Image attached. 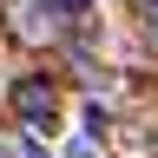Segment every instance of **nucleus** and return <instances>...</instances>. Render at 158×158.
<instances>
[{
  "label": "nucleus",
  "mask_w": 158,
  "mask_h": 158,
  "mask_svg": "<svg viewBox=\"0 0 158 158\" xmlns=\"http://www.w3.org/2000/svg\"><path fill=\"white\" fill-rule=\"evenodd\" d=\"M46 7H59V13H73V20H79V13L92 7V0H46Z\"/></svg>",
  "instance_id": "nucleus-3"
},
{
  "label": "nucleus",
  "mask_w": 158,
  "mask_h": 158,
  "mask_svg": "<svg viewBox=\"0 0 158 158\" xmlns=\"http://www.w3.org/2000/svg\"><path fill=\"white\" fill-rule=\"evenodd\" d=\"M13 112H20V125H27V132H40V125H53L59 99H53L46 79H20V86H13Z\"/></svg>",
  "instance_id": "nucleus-1"
},
{
  "label": "nucleus",
  "mask_w": 158,
  "mask_h": 158,
  "mask_svg": "<svg viewBox=\"0 0 158 158\" xmlns=\"http://www.w3.org/2000/svg\"><path fill=\"white\" fill-rule=\"evenodd\" d=\"M152 40H158V7H152Z\"/></svg>",
  "instance_id": "nucleus-4"
},
{
  "label": "nucleus",
  "mask_w": 158,
  "mask_h": 158,
  "mask_svg": "<svg viewBox=\"0 0 158 158\" xmlns=\"http://www.w3.org/2000/svg\"><path fill=\"white\" fill-rule=\"evenodd\" d=\"M59 158H99V145H92V138H73V145L59 152Z\"/></svg>",
  "instance_id": "nucleus-2"
}]
</instances>
